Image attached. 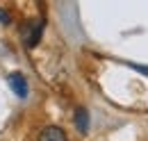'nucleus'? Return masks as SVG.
<instances>
[{
  "label": "nucleus",
  "mask_w": 148,
  "mask_h": 141,
  "mask_svg": "<svg viewBox=\"0 0 148 141\" xmlns=\"http://www.w3.org/2000/svg\"><path fill=\"white\" fill-rule=\"evenodd\" d=\"M43 30H46V21H32L25 25L23 30V43L27 48H37L41 36H43Z\"/></svg>",
  "instance_id": "nucleus-1"
},
{
  "label": "nucleus",
  "mask_w": 148,
  "mask_h": 141,
  "mask_svg": "<svg viewBox=\"0 0 148 141\" xmlns=\"http://www.w3.org/2000/svg\"><path fill=\"white\" fill-rule=\"evenodd\" d=\"M7 84H9V89H12L18 98H27L30 89H27V80H25L23 73H12V75L7 77Z\"/></svg>",
  "instance_id": "nucleus-2"
},
{
  "label": "nucleus",
  "mask_w": 148,
  "mask_h": 141,
  "mask_svg": "<svg viewBox=\"0 0 148 141\" xmlns=\"http://www.w3.org/2000/svg\"><path fill=\"white\" fill-rule=\"evenodd\" d=\"M73 123H75V127H77L80 134H87V132H89V112H87V107H77V109H75Z\"/></svg>",
  "instance_id": "nucleus-3"
},
{
  "label": "nucleus",
  "mask_w": 148,
  "mask_h": 141,
  "mask_svg": "<svg viewBox=\"0 0 148 141\" xmlns=\"http://www.w3.org/2000/svg\"><path fill=\"white\" fill-rule=\"evenodd\" d=\"M39 141H69V139H66V132H64L62 127L50 125V127H46V130L39 134Z\"/></svg>",
  "instance_id": "nucleus-4"
},
{
  "label": "nucleus",
  "mask_w": 148,
  "mask_h": 141,
  "mask_svg": "<svg viewBox=\"0 0 148 141\" xmlns=\"http://www.w3.org/2000/svg\"><path fill=\"white\" fill-rule=\"evenodd\" d=\"M130 68H134V70H139V73H144V75H148V66H141V64H128Z\"/></svg>",
  "instance_id": "nucleus-5"
}]
</instances>
